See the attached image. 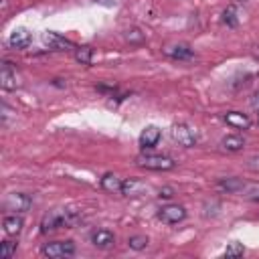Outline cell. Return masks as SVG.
I'll return each mask as SVG.
<instances>
[{"label":"cell","mask_w":259,"mask_h":259,"mask_svg":"<svg viewBox=\"0 0 259 259\" xmlns=\"http://www.w3.org/2000/svg\"><path fill=\"white\" fill-rule=\"evenodd\" d=\"M83 223V212L73 210V208H55L49 210L42 221H40V233L57 231V229H71Z\"/></svg>","instance_id":"obj_1"},{"label":"cell","mask_w":259,"mask_h":259,"mask_svg":"<svg viewBox=\"0 0 259 259\" xmlns=\"http://www.w3.org/2000/svg\"><path fill=\"white\" fill-rule=\"evenodd\" d=\"M217 188L231 194H239L247 200H259V182H247L241 178H221L217 180Z\"/></svg>","instance_id":"obj_2"},{"label":"cell","mask_w":259,"mask_h":259,"mask_svg":"<svg viewBox=\"0 0 259 259\" xmlns=\"http://www.w3.org/2000/svg\"><path fill=\"white\" fill-rule=\"evenodd\" d=\"M136 164L140 168H146V170H156V172H166V170H172L176 166V162L168 156H162V154H142L136 158Z\"/></svg>","instance_id":"obj_3"},{"label":"cell","mask_w":259,"mask_h":259,"mask_svg":"<svg viewBox=\"0 0 259 259\" xmlns=\"http://www.w3.org/2000/svg\"><path fill=\"white\" fill-rule=\"evenodd\" d=\"M170 134H172V140L178 146H182V148H192L196 144V140H198L196 132L188 123H174L172 130H170Z\"/></svg>","instance_id":"obj_4"},{"label":"cell","mask_w":259,"mask_h":259,"mask_svg":"<svg viewBox=\"0 0 259 259\" xmlns=\"http://www.w3.org/2000/svg\"><path fill=\"white\" fill-rule=\"evenodd\" d=\"M40 253L49 259H63V257H71L75 253V245L71 241H53L42 245Z\"/></svg>","instance_id":"obj_5"},{"label":"cell","mask_w":259,"mask_h":259,"mask_svg":"<svg viewBox=\"0 0 259 259\" xmlns=\"http://www.w3.org/2000/svg\"><path fill=\"white\" fill-rule=\"evenodd\" d=\"M30 204H32V198L28 196V194H24V192H12V194H8L6 198H4V202H2V206H4V210H10V212H26L28 208H30Z\"/></svg>","instance_id":"obj_6"},{"label":"cell","mask_w":259,"mask_h":259,"mask_svg":"<svg viewBox=\"0 0 259 259\" xmlns=\"http://www.w3.org/2000/svg\"><path fill=\"white\" fill-rule=\"evenodd\" d=\"M158 219L166 225H178L186 219V208L182 204H166L158 210Z\"/></svg>","instance_id":"obj_7"},{"label":"cell","mask_w":259,"mask_h":259,"mask_svg":"<svg viewBox=\"0 0 259 259\" xmlns=\"http://www.w3.org/2000/svg\"><path fill=\"white\" fill-rule=\"evenodd\" d=\"M42 42L51 51H75V45L71 40H67L65 36H61V34H57L53 30H45L42 32Z\"/></svg>","instance_id":"obj_8"},{"label":"cell","mask_w":259,"mask_h":259,"mask_svg":"<svg viewBox=\"0 0 259 259\" xmlns=\"http://www.w3.org/2000/svg\"><path fill=\"white\" fill-rule=\"evenodd\" d=\"M150 192V186L140 180V178H125L121 182V194L123 196H130V198H136V196H144Z\"/></svg>","instance_id":"obj_9"},{"label":"cell","mask_w":259,"mask_h":259,"mask_svg":"<svg viewBox=\"0 0 259 259\" xmlns=\"http://www.w3.org/2000/svg\"><path fill=\"white\" fill-rule=\"evenodd\" d=\"M30 40H32V34H30V30L24 28V26L14 28V30L10 32V36H8V45H10L12 49H16V51L26 49V47L30 45Z\"/></svg>","instance_id":"obj_10"},{"label":"cell","mask_w":259,"mask_h":259,"mask_svg":"<svg viewBox=\"0 0 259 259\" xmlns=\"http://www.w3.org/2000/svg\"><path fill=\"white\" fill-rule=\"evenodd\" d=\"M18 85H20V81H18L16 71L10 67V63L4 61L2 63V69H0V87L4 91H14Z\"/></svg>","instance_id":"obj_11"},{"label":"cell","mask_w":259,"mask_h":259,"mask_svg":"<svg viewBox=\"0 0 259 259\" xmlns=\"http://www.w3.org/2000/svg\"><path fill=\"white\" fill-rule=\"evenodd\" d=\"M164 55H166V57H170V59H176V61H188V59H192V57H194L192 49H190L188 45H182V42L164 47Z\"/></svg>","instance_id":"obj_12"},{"label":"cell","mask_w":259,"mask_h":259,"mask_svg":"<svg viewBox=\"0 0 259 259\" xmlns=\"http://www.w3.org/2000/svg\"><path fill=\"white\" fill-rule=\"evenodd\" d=\"M160 138H162V132L156 125H146L142 130V134H140V146L144 150H150L160 142Z\"/></svg>","instance_id":"obj_13"},{"label":"cell","mask_w":259,"mask_h":259,"mask_svg":"<svg viewBox=\"0 0 259 259\" xmlns=\"http://www.w3.org/2000/svg\"><path fill=\"white\" fill-rule=\"evenodd\" d=\"M91 243L97 249H103L105 251V249H111L115 245V235L111 231H107V229H99V231H95L91 235Z\"/></svg>","instance_id":"obj_14"},{"label":"cell","mask_w":259,"mask_h":259,"mask_svg":"<svg viewBox=\"0 0 259 259\" xmlns=\"http://www.w3.org/2000/svg\"><path fill=\"white\" fill-rule=\"evenodd\" d=\"M225 121L231 127H235V130H247L251 125V119L245 113H241V111H229V113H225Z\"/></svg>","instance_id":"obj_15"},{"label":"cell","mask_w":259,"mask_h":259,"mask_svg":"<svg viewBox=\"0 0 259 259\" xmlns=\"http://www.w3.org/2000/svg\"><path fill=\"white\" fill-rule=\"evenodd\" d=\"M121 178L119 176H115L113 172H107V174H103L101 176V180H99V184H101V188L105 190V192H121Z\"/></svg>","instance_id":"obj_16"},{"label":"cell","mask_w":259,"mask_h":259,"mask_svg":"<svg viewBox=\"0 0 259 259\" xmlns=\"http://www.w3.org/2000/svg\"><path fill=\"white\" fill-rule=\"evenodd\" d=\"M221 146L225 150H229V152H239V150L245 148V140L241 136H237V134H229V136H225L221 140Z\"/></svg>","instance_id":"obj_17"},{"label":"cell","mask_w":259,"mask_h":259,"mask_svg":"<svg viewBox=\"0 0 259 259\" xmlns=\"http://www.w3.org/2000/svg\"><path fill=\"white\" fill-rule=\"evenodd\" d=\"M2 225H4V233H6V235H18V233L22 231V219L16 217V212L4 217Z\"/></svg>","instance_id":"obj_18"},{"label":"cell","mask_w":259,"mask_h":259,"mask_svg":"<svg viewBox=\"0 0 259 259\" xmlns=\"http://www.w3.org/2000/svg\"><path fill=\"white\" fill-rule=\"evenodd\" d=\"M223 24H227V26H237L239 24V10H237V6L235 4H231V6H227L225 10H223Z\"/></svg>","instance_id":"obj_19"},{"label":"cell","mask_w":259,"mask_h":259,"mask_svg":"<svg viewBox=\"0 0 259 259\" xmlns=\"http://www.w3.org/2000/svg\"><path fill=\"white\" fill-rule=\"evenodd\" d=\"M91 57H93V49L91 47H77L75 49V59L81 65H89L91 63Z\"/></svg>","instance_id":"obj_20"},{"label":"cell","mask_w":259,"mask_h":259,"mask_svg":"<svg viewBox=\"0 0 259 259\" xmlns=\"http://www.w3.org/2000/svg\"><path fill=\"white\" fill-rule=\"evenodd\" d=\"M127 245H130V249H134V251H142V249L148 247V237H146V235H134V237L127 239Z\"/></svg>","instance_id":"obj_21"},{"label":"cell","mask_w":259,"mask_h":259,"mask_svg":"<svg viewBox=\"0 0 259 259\" xmlns=\"http://www.w3.org/2000/svg\"><path fill=\"white\" fill-rule=\"evenodd\" d=\"M243 253H245L243 243H237V241H235V243H231V245L225 249L223 255H225V257H239V255H243Z\"/></svg>","instance_id":"obj_22"},{"label":"cell","mask_w":259,"mask_h":259,"mask_svg":"<svg viewBox=\"0 0 259 259\" xmlns=\"http://www.w3.org/2000/svg\"><path fill=\"white\" fill-rule=\"evenodd\" d=\"M123 36H125V40H130V42H144V32H142L140 28H127Z\"/></svg>","instance_id":"obj_23"},{"label":"cell","mask_w":259,"mask_h":259,"mask_svg":"<svg viewBox=\"0 0 259 259\" xmlns=\"http://www.w3.org/2000/svg\"><path fill=\"white\" fill-rule=\"evenodd\" d=\"M14 251H16V243H12V241H2V245H0V255H2V257H12Z\"/></svg>","instance_id":"obj_24"},{"label":"cell","mask_w":259,"mask_h":259,"mask_svg":"<svg viewBox=\"0 0 259 259\" xmlns=\"http://www.w3.org/2000/svg\"><path fill=\"white\" fill-rule=\"evenodd\" d=\"M247 168L253 170V172H259V156H253L247 160Z\"/></svg>","instance_id":"obj_25"},{"label":"cell","mask_w":259,"mask_h":259,"mask_svg":"<svg viewBox=\"0 0 259 259\" xmlns=\"http://www.w3.org/2000/svg\"><path fill=\"white\" fill-rule=\"evenodd\" d=\"M158 196H160V198H170V196H174V190L168 188V186H166V188H160V194H158Z\"/></svg>","instance_id":"obj_26"},{"label":"cell","mask_w":259,"mask_h":259,"mask_svg":"<svg viewBox=\"0 0 259 259\" xmlns=\"http://www.w3.org/2000/svg\"><path fill=\"white\" fill-rule=\"evenodd\" d=\"M251 105H253L255 109H259V89L253 93V97H251Z\"/></svg>","instance_id":"obj_27"}]
</instances>
